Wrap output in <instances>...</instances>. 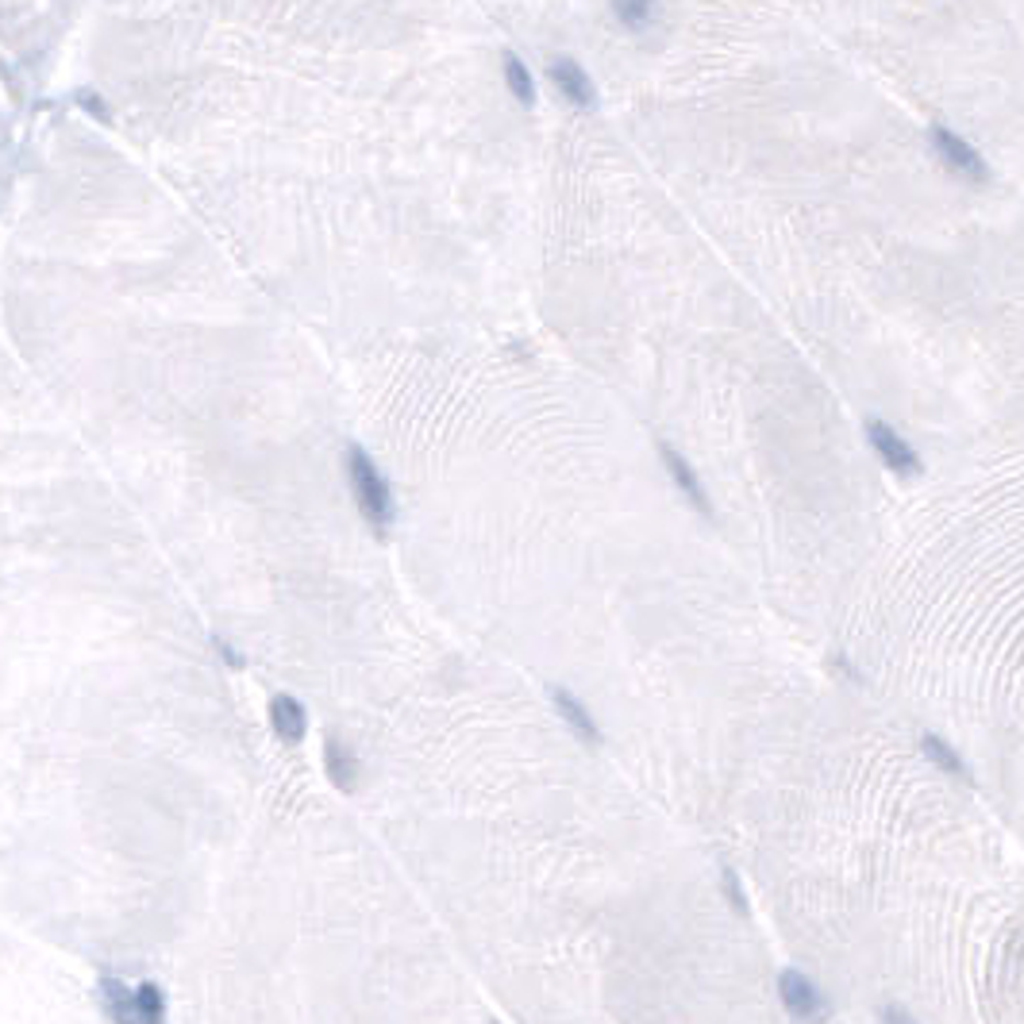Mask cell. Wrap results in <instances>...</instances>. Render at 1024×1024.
<instances>
[{"label":"cell","mask_w":1024,"mask_h":1024,"mask_svg":"<svg viewBox=\"0 0 1024 1024\" xmlns=\"http://www.w3.org/2000/svg\"><path fill=\"white\" fill-rule=\"evenodd\" d=\"M347 466H351V486H354V501H359L362 516H366L370 524H374L377 532L389 528L393 521V497H389V486H385V478L377 474V466L366 458V451L351 447V458H347Z\"/></svg>","instance_id":"cell-1"},{"label":"cell","mask_w":1024,"mask_h":1024,"mask_svg":"<svg viewBox=\"0 0 1024 1024\" xmlns=\"http://www.w3.org/2000/svg\"><path fill=\"white\" fill-rule=\"evenodd\" d=\"M778 998H782L786 1013L798 1016V1021L816 1024V1021H825L828 1016L825 993L816 990L813 978H805L801 970H782V975H778Z\"/></svg>","instance_id":"cell-2"},{"label":"cell","mask_w":1024,"mask_h":1024,"mask_svg":"<svg viewBox=\"0 0 1024 1024\" xmlns=\"http://www.w3.org/2000/svg\"><path fill=\"white\" fill-rule=\"evenodd\" d=\"M929 143H932V151H936L940 159H944L947 166L955 170V174L970 177V182H986V177H990L982 154H978L975 147L967 143V139H959V136H952L947 128H940V124H932V128H929Z\"/></svg>","instance_id":"cell-3"},{"label":"cell","mask_w":1024,"mask_h":1024,"mask_svg":"<svg viewBox=\"0 0 1024 1024\" xmlns=\"http://www.w3.org/2000/svg\"><path fill=\"white\" fill-rule=\"evenodd\" d=\"M866 440H871V447L878 451L882 458H886L889 470H897V474H920L917 451H912L909 443H905L901 435H897L889 424H882V420H871V424H866Z\"/></svg>","instance_id":"cell-4"},{"label":"cell","mask_w":1024,"mask_h":1024,"mask_svg":"<svg viewBox=\"0 0 1024 1024\" xmlns=\"http://www.w3.org/2000/svg\"><path fill=\"white\" fill-rule=\"evenodd\" d=\"M547 73H551L555 89H559V93L567 96L570 105L593 108V85H590V78H585V70L574 62V58H555L551 70H547Z\"/></svg>","instance_id":"cell-5"},{"label":"cell","mask_w":1024,"mask_h":1024,"mask_svg":"<svg viewBox=\"0 0 1024 1024\" xmlns=\"http://www.w3.org/2000/svg\"><path fill=\"white\" fill-rule=\"evenodd\" d=\"M659 455H663V463H666V470H671V478H674V486L686 493V501L694 504L697 512H705L709 516L712 512V504H709V493L701 489V478L694 474V466L686 463V458L678 455L674 447H666V443H659Z\"/></svg>","instance_id":"cell-6"},{"label":"cell","mask_w":1024,"mask_h":1024,"mask_svg":"<svg viewBox=\"0 0 1024 1024\" xmlns=\"http://www.w3.org/2000/svg\"><path fill=\"white\" fill-rule=\"evenodd\" d=\"M551 701H555V709H559V717L562 721L574 729V736L578 740H585V744H601V729H597V721L590 717V709H585L582 701H578L570 689H562V686H551Z\"/></svg>","instance_id":"cell-7"},{"label":"cell","mask_w":1024,"mask_h":1024,"mask_svg":"<svg viewBox=\"0 0 1024 1024\" xmlns=\"http://www.w3.org/2000/svg\"><path fill=\"white\" fill-rule=\"evenodd\" d=\"M270 724H274V732L286 740V744H296V740L304 736V729H309V717H304V709H301V701H296V697L278 694L270 701Z\"/></svg>","instance_id":"cell-8"},{"label":"cell","mask_w":1024,"mask_h":1024,"mask_svg":"<svg viewBox=\"0 0 1024 1024\" xmlns=\"http://www.w3.org/2000/svg\"><path fill=\"white\" fill-rule=\"evenodd\" d=\"M324 763H328L331 782L344 793H351L354 786H359V759H354L344 740H328V744H324Z\"/></svg>","instance_id":"cell-9"},{"label":"cell","mask_w":1024,"mask_h":1024,"mask_svg":"<svg viewBox=\"0 0 1024 1024\" xmlns=\"http://www.w3.org/2000/svg\"><path fill=\"white\" fill-rule=\"evenodd\" d=\"M101 1001H105V1013L113 1016L116 1024H139V1009H136V990H128L116 978H101Z\"/></svg>","instance_id":"cell-10"},{"label":"cell","mask_w":1024,"mask_h":1024,"mask_svg":"<svg viewBox=\"0 0 1024 1024\" xmlns=\"http://www.w3.org/2000/svg\"><path fill=\"white\" fill-rule=\"evenodd\" d=\"M920 752L929 755L932 767H940L944 775H952V778H970L967 763L959 759V752H955V747L947 744V740H940V736H932V732H924V736H920Z\"/></svg>","instance_id":"cell-11"},{"label":"cell","mask_w":1024,"mask_h":1024,"mask_svg":"<svg viewBox=\"0 0 1024 1024\" xmlns=\"http://www.w3.org/2000/svg\"><path fill=\"white\" fill-rule=\"evenodd\" d=\"M136 1009H139V1024H162L166 1021V998L154 982H143L136 990Z\"/></svg>","instance_id":"cell-12"},{"label":"cell","mask_w":1024,"mask_h":1024,"mask_svg":"<svg viewBox=\"0 0 1024 1024\" xmlns=\"http://www.w3.org/2000/svg\"><path fill=\"white\" fill-rule=\"evenodd\" d=\"M504 81H509V89H512V96L516 101H524V105H532L536 101V89H532V73L524 70V62L521 58H504Z\"/></svg>","instance_id":"cell-13"},{"label":"cell","mask_w":1024,"mask_h":1024,"mask_svg":"<svg viewBox=\"0 0 1024 1024\" xmlns=\"http://www.w3.org/2000/svg\"><path fill=\"white\" fill-rule=\"evenodd\" d=\"M613 12H617V20H625L628 27H643L651 16H655V9H651V4H617Z\"/></svg>","instance_id":"cell-14"},{"label":"cell","mask_w":1024,"mask_h":1024,"mask_svg":"<svg viewBox=\"0 0 1024 1024\" xmlns=\"http://www.w3.org/2000/svg\"><path fill=\"white\" fill-rule=\"evenodd\" d=\"M78 105L85 108V113H93L96 120H108V105H105V101H101L96 93H85V89H81V93H78Z\"/></svg>","instance_id":"cell-15"},{"label":"cell","mask_w":1024,"mask_h":1024,"mask_svg":"<svg viewBox=\"0 0 1024 1024\" xmlns=\"http://www.w3.org/2000/svg\"><path fill=\"white\" fill-rule=\"evenodd\" d=\"M724 889H729V901L736 912H747V901H744V889H740L736 882V871H724Z\"/></svg>","instance_id":"cell-16"},{"label":"cell","mask_w":1024,"mask_h":1024,"mask_svg":"<svg viewBox=\"0 0 1024 1024\" xmlns=\"http://www.w3.org/2000/svg\"><path fill=\"white\" fill-rule=\"evenodd\" d=\"M878 1021H882V1024H920V1021H912V1016L905 1013L901 1005H882V1009H878Z\"/></svg>","instance_id":"cell-17"},{"label":"cell","mask_w":1024,"mask_h":1024,"mask_svg":"<svg viewBox=\"0 0 1024 1024\" xmlns=\"http://www.w3.org/2000/svg\"><path fill=\"white\" fill-rule=\"evenodd\" d=\"M212 643H217V651H220V655H224V659H228V666H243V659H240V655H235V651H232V648H228V640H212Z\"/></svg>","instance_id":"cell-18"},{"label":"cell","mask_w":1024,"mask_h":1024,"mask_svg":"<svg viewBox=\"0 0 1024 1024\" xmlns=\"http://www.w3.org/2000/svg\"><path fill=\"white\" fill-rule=\"evenodd\" d=\"M493 1024H497V1021H493Z\"/></svg>","instance_id":"cell-19"}]
</instances>
